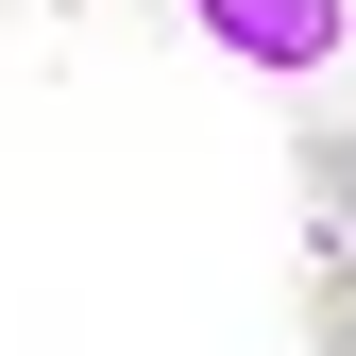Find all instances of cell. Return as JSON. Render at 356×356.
Masks as SVG:
<instances>
[{
  "mask_svg": "<svg viewBox=\"0 0 356 356\" xmlns=\"http://www.w3.org/2000/svg\"><path fill=\"white\" fill-rule=\"evenodd\" d=\"M187 34H204L220 68L305 85V68H339V51H356V0H187Z\"/></svg>",
  "mask_w": 356,
  "mask_h": 356,
  "instance_id": "cell-1",
  "label": "cell"
}]
</instances>
